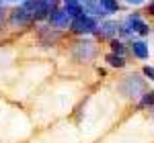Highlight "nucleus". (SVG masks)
Segmentation results:
<instances>
[{
  "instance_id": "obj_1",
  "label": "nucleus",
  "mask_w": 154,
  "mask_h": 143,
  "mask_svg": "<svg viewBox=\"0 0 154 143\" xmlns=\"http://www.w3.org/2000/svg\"><path fill=\"white\" fill-rule=\"evenodd\" d=\"M117 88H119V92L123 96H128V98H140V96L146 94V82H144V78L136 76V74L125 76L119 82Z\"/></svg>"
},
{
  "instance_id": "obj_2",
  "label": "nucleus",
  "mask_w": 154,
  "mask_h": 143,
  "mask_svg": "<svg viewBox=\"0 0 154 143\" xmlns=\"http://www.w3.org/2000/svg\"><path fill=\"white\" fill-rule=\"evenodd\" d=\"M70 29L74 33H95L97 29H99V23H97L95 16H88V14L84 12L82 16H78V19L72 21Z\"/></svg>"
},
{
  "instance_id": "obj_3",
  "label": "nucleus",
  "mask_w": 154,
  "mask_h": 143,
  "mask_svg": "<svg viewBox=\"0 0 154 143\" xmlns=\"http://www.w3.org/2000/svg\"><path fill=\"white\" fill-rule=\"evenodd\" d=\"M97 55V49L93 43H78L74 47V57L78 61H91Z\"/></svg>"
},
{
  "instance_id": "obj_4",
  "label": "nucleus",
  "mask_w": 154,
  "mask_h": 143,
  "mask_svg": "<svg viewBox=\"0 0 154 143\" xmlns=\"http://www.w3.org/2000/svg\"><path fill=\"white\" fill-rule=\"evenodd\" d=\"M49 23H51V27H56V29H64V27L72 25V19H70V14L66 12V8H56V10L49 14Z\"/></svg>"
},
{
  "instance_id": "obj_5",
  "label": "nucleus",
  "mask_w": 154,
  "mask_h": 143,
  "mask_svg": "<svg viewBox=\"0 0 154 143\" xmlns=\"http://www.w3.org/2000/svg\"><path fill=\"white\" fill-rule=\"evenodd\" d=\"M125 21L130 23V27H131V31H134V33H138V35H142V37L150 33L148 25H146L142 19H140V14H136V12H134V14H130V16L125 19Z\"/></svg>"
},
{
  "instance_id": "obj_6",
  "label": "nucleus",
  "mask_w": 154,
  "mask_h": 143,
  "mask_svg": "<svg viewBox=\"0 0 154 143\" xmlns=\"http://www.w3.org/2000/svg\"><path fill=\"white\" fill-rule=\"evenodd\" d=\"M31 21H33V14L27 10V8H23V6H21V8H14L12 14H11V23L19 25V27H21V25H29Z\"/></svg>"
},
{
  "instance_id": "obj_7",
  "label": "nucleus",
  "mask_w": 154,
  "mask_h": 143,
  "mask_svg": "<svg viewBox=\"0 0 154 143\" xmlns=\"http://www.w3.org/2000/svg\"><path fill=\"white\" fill-rule=\"evenodd\" d=\"M64 8H66V12L70 14L72 21L84 14V6L78 2V0H64Z\"/></svg>"
},
{
  "instance_id": "obj_8",
  "label": "nucleus",
  "mask_w": 154,
  "mask_h": 143,
  "mask_svg": "<svg viewBox=\"0 0 154 143\" xmlns=\"http://www.w3.org/2000/svg\"><path fill=\"white\" fill-rule=\"evenodd\" d=\"M119 33V25L115 21H105V23L99 27V35L107 37V39H113V35Z\"/></svg>"
},
{
  "instance_id": "obj_9",
  "label": "nucleus",
  "mask_w": 154,
  "mask_h": 143,
  "mask_svg": "<svg viewBox=\"0 0 154 143\" xmlns=\"http://www.w3.org/2000/svg\"><path fill=\"white\" fill-rule=\"evenodd\" d=\"M131 53H134L138 60H146L150 51H148V45H146L144 41H134V43H131Z\"/></svg>"
},
{
  "instance_id": "obj_10",
  "label": "nucleus",
  "mask_w": 154,
  "mask_h": 143,
  "mask_svg": "<svg viewBox=\"0 0 154 143\" xmlns=\"http://www.w3.org/2000/svg\"><path fill=\"white\" fill-rule=\"evenodd\" d=\"M99 4H101L103 16H107V14H113V12H117V8H119L117 0H99Z\"/></svg>"
},
{
  "instance_id": "obj_11",
  "label": "nucleus",
  "mask_w": 154,
  "mask_h": 143,
  "mask_svg": "<svg viewBox=\"0 0 154 143\" xmlns=\"http://www.w3.org/2000/svg\"><path fill=\"white\" fill-rule=\"evenodd\" d=\"M84 12H88V14H97V16H103V10H101L99 0H84Z\"/></svg>"
},
{
  "instance_id": "obj_12",
  "label": "nucleus",
  "mask_w": 154,
  "mask_h": 143,
  "mask_svg": "<svg viewBox=\"0 0 154 143\" xmlns=\"http://www.w3.org/2000/svg\"><path fill=\"white\" fill-rule=\"evenodd\" d=\"M105 60H107V63H109L111 68H123V66H125L123 57H121V55H115V53H109Z\"/></svg>"
},
{
  "instance_id": "obj_13",
  "label": "nucleus",
  "mask_w": 154,
  "mask_h": 143,
  "mask_svg": "<svg viewBox=\"0 0 154 143\" xmlns=\"http://www.w3.org/2000/svg\"><path fill=\"white\" fill-rule=\"evenodd\" d=\"M111 53H115V55H125V45L121 43V41H117V39H111Z\"/></svg>"
},
{
  "instance_id": "obj_14",
  "label": "nucleus",
  "mask_w": 154,
  "mask_h": 143,
  "mask_svg": "<svg viewBox=\"0 0 154 143\" xmlns=\"http://www.w3.org/2000/svg\"><path fill=\"white\" fill-rule=\"evenodd\" d=\"M140 107H154V90L152 92H146V94L142 96V100H140Z\"/></svg>"
},
{
  "instance_id": "obj_15",
  "label": "nucleus",
  "mask_w": 154,
  "mask_h": 143,
  "mask_svg": "<svg viewBox=\"0 0 154 143\" xmlns=\"http://www.w3.org/2000/svg\"><path fill=\"white\" fill-rule=\"evenodd\" d=\"M144 76H146V78H150V80L154 82V68L146 66V68H144Z\"/></svg>"
},
{
  "instance_id": "obj_16",
  "label": "nucleus",
  "mask_w": 154,
  "mask_h": 143,
  "mask_svg": "<svg viewBox=\"0 0 154 143\" xmlns=\"http://www.w3.org/2000/svg\"><path fill=\"white\" fill-rule=\"evenodd\" d=\"M128 2H130V4H142L144 0H128Z\"/></svg>"
},
{
  "instance_id": "obj_17",
  "label": "nucleus",
  "mask_w": 154,
  "mask_h": 143,
  "mask_svg": "<svg viewBox=\"0 0 154 143\" xmlns=\"http://www.w3.org/2000/svg\"><path fill=\"white\" fill-rule=\"evenodd\" d=\"M150 14H154V2L150 4Z\"/></svg>"
},
{
  "instance_id": "obj_18",
  "label": "nucleus",
  "mask_w": 154,
  "mask_h": 143,
  "mask_svg": "<svg viewBox=\"0 0 154 143\" xmlns=\"http://www.w3.org/2000/svg\"><path fill=\"white\" fill-rule=\"evenodd\" d=\"M45 2H49V4H56V0H45Z\"/></svg>"
},
{
  "instance_id": "obj_19",
  "label": "nucleus",
  "mask_w": 154,
  "mask_h": 143,
  "mask_svg": "<svg viewBox=\"0 0 154 143\" xmlns=\"http://www.w3.org/2000/svg\"><path fill=\"white\" fill-rule=\"evenodd\" d=\"M0 21H2V6H0Z\"/></svg>"
},
{
  "instance_id": "obj_20",
  "label": "nucleus",
  "mask_w": 154,
  "mask_h": 143,
  "mask_svg": "<svg viewBox=\"0 0 154 143\" xmlns=\"http://www.w3.org/2000/svg\"><path fill=\"white\" fill-rule=\"evenodd\" d=\"M152 117H154V107H152Z\"/></svg>"
},
{
  "instance_id": "obj_21",
  "label": "nucleus",
  "mask_w": 154,
  "mask_h": 143,
  "mask_svg": "<svg viewBox=\"0 0 154 143\" xmlns=\"http://www.w3.org/2000/svg\"><path fill=\"white\" fill-rule=\"evenodd\" d=\"M12 2H17V0H12ZM21 2H23V0H21Z\"/></svg>"
}]
</instances>
